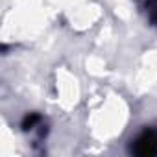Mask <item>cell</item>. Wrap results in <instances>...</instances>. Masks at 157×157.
Masks as SVG:
<instances>
[{"label": "cell", "instance_id": "cell-1", "mask_svg": "<svg viewBox=\"0 0 157 157\" xmlns=\"http://www.w3.org/2000/svg\"><path fill=\"white\" fill-rule=\"evenodd\" d=\"M131 153L146 157V155H157V129H146L142 131L131 144Z\"/></svg>", "mask_w": 157, "mask_h": 157}, {"label": "cell", "instance_id": "cell-2", "mask_svg": "<svg viewBox=\"0 0 157 157\" xmlns=\"http://www.w3.org/2000/svg\"><path fill=\"white\" fill-rule=\"evenodd\" d=\"M148 17L153 24H157V0H148Z\"/></svg>", "mask_w": 157, "mask_h": 157}]
</instances>
